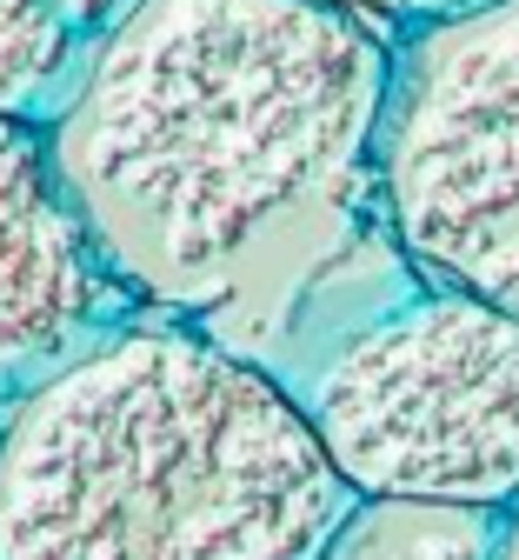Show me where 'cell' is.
Wrapping results in <instances>:
<instances>
[{
    "instance_id": "1",
    "label": "cell",
    "mask_w": 519,
    "mask_h": 560,
    "mask_svg": "<svg viewBox=\"0 0 519 560\" xmlns=\"http://www.w3.org/2000/svg\"><path fill=\"white\" fill-rule=\"evenodd\" d=\"M393 47L333 0H133L47 120L133 294H187L374 154Z\"/></svg>"
},
{
    "instance_id": "2",
    "label": "cell",
    "mask_w": 519,
    "mask_h": 560,
    "mask_svg": "<svg viewBox=\"0 0 519 560\" xmlns=\"http://www.w3.org/2000/svg\"><path fill=\"white\" fill-rule=\"evenodd\" d=\"M300 400L167 320H114L0 413V560H320L346 514Z\"/></svg>"
},
{
    "instance_id": "3",
    "label": "cell",
    "mask_w": 519,
    "mask_h": 560,
    "mask_svg": "<svg viewBox=\"0 0 519 560\" xmlns=\"http://www.w3.org/2000/svg\"><path fill=\"white\" fill-rule=\"evenodd\" d=\"M346 494L519 508V314L420 288L333 334L293 394Z\"/></svg>"
},
{
    "instance_id": "4",
    "label": "cell",
    "mask_w": 519,
    "mask_h": 560,
    "mask_svg": "<svg viewBox=\"0 0 519 560\" xmlns=\"http://www.w3.org/2000/svg\"><path fill=\"white\" fill-rule=\"evenodd\" d=\"M374 161L406 260L519 314V0L406 27Z\"/></svg>"
},
{
    "instance_id": "5",
    "label": "cell",
    "mask_w": 519,
    "mask_h": 560,
    "mask_svg": "<svg viewBox=\"0 0 519 560\" xmlns=\"http://www.w3.org/2000/svg\"><path fill=\"white\" fill-rule=\"evenodd\" d=\"M133 301L54 167L47 127L0 114V361H54L127 320Z\"/></svg>"
},
{
    "instance_id": "6",
    "label": "cell",
    "mask_w": 519,
    "mask_h": 560,
    "mask_svg": "<svg viewBox=\"0 0 519 560\" xmlns=\"http://www.w3.org/2000/svg\"><path fill=\"white\" fill-rule=\"evenodd\" d=\"M512 508H460V501H400L353 494L333 521L320 560H499Z\"/></svg>"
},
{
    "instance_id": "7",
    "label": "cell",
    "mask_w": 519,
    "mask_h": 560,
    "mask_svg": "<svg viewBox=\"0 0 519 560\" xmlns=\"http://www.w3.org/2000/svg\"><path fill=\"white\" fill-rule=\"evenodd\" d=\"M81 27L67 0H0V114L54 120L81 74Z\"/></svg>"
},
{
    "instance_id": "8",
    "label": "cell",
    "mask_w": 519,
    "mask_h": 560,
    "mask_svg": "<svg viewBox=\"0 0 519 560\" xmlns=\"http://www.w3.org/2000/svg\"><path fill=\"white\" fill-rule=\"evenodd\" d=\"M333 8H346L359 21H406V27H420V21H439L453 8H473V0H333Z\"/></svg>"
},
{
    "instance_id": "9",
    "label": "cell",
    "mask_w": 519,
    "mask_h": 560,
    "mask_svg": "<svg viewBox=\"0 0 519 560\" xmlns=\"http://www.w3.org/2000/svg\"><path fill=\"white\" fill-rule=\"evenodd\" d=\"M499 560H519V508L506 514V540H499Z\"/></svg>"
}]
</instances>
